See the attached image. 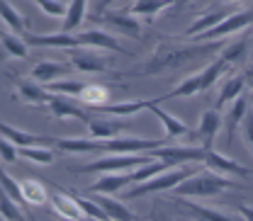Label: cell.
<instances>
[{"label": "cell", "instance_id": "cell-42", "mask_svg": "<svg viewBox=\"0 0 253 221\" xmlns=\"http://www.w3.org/2000/svg\"><path fill=\"white\" fill-rule=\"evenodd\" d=\"M30 221H39V219H37V217H34V214H30Z\"/></svg>", "mask_w": 253, "mask_h": 221}, {"label": "cell", "instance_id": "cell-37", "mask_svg": "<svg viewBox=\"0 0 253 221\" xmlns=\"http://www.w3.org/2000/svg\"><path fill=\"white\" fill-rule=\"evenodd\" d=\"M17 156L30 158L37 165H51L54 163V151L49 146H27V148H17Z\"/></svg>", "mask_w": 253, "mask_h": 221}, {"label": "cell", "instance_id": "cell-1", "mask_svg": "<svg viewBox=\"0 0 253 221\" xmlns=\"http://www.w3.org/2000/svg\"><path fill=\"white\" fill-rule=\"evenodd\" d=\"M224 41H207V44H195V41H175V39H163L154 46V51L139 61L134 68L125 73H117L122 78H139V75H168L192 61H200L205 56H212L221 51Z\"/></svg>", "mask_w": 253, "mask_h": 221}, {"label": "cell", "instance_id": "cell-12", "mask_svg": "<svg viewBox=\"0 0 253 221\" xmlns=\"http://www.w3.org/2000/svg\"><path fill=\"white\" fill-rule=\"evenodd\" d=\"M78 49H102V51H115V54H129L125 46L120 44V39L115 34H110L107 30H88L73 34Z\"/></svg>", "mask_w": 253, "mask_h": 221}, {"label": "cell", "instance_id": "cell-4", "mask_svg": "<svg viewBox=\"0 0 253 221\" xmlns=\"http://www.w3.org/2000/svg\"><path fill=\"white\" fill-rule=\"evenodd\" d=\"M154 163L149 153L144 156H117V153H107L102 158H95L85 165H71V173H90V175H105V173H126L134 170L139 165H149Z\"/></svg>", "mask_w": 253, "mask_h": 221}, {"label": "cell", "instance_id": "cell-32", "mask_svg": "<svg viewBox=\"0 0 253 221\" xmlns=\"http://www.w3.org/2000/svg\"><path fill=\"white\" fill-rule=\"evenodd\" d=\"M85 15H88V2H83V0L71 2V5H68V10H66V15H63L61 34H73V32L83 25Z\"/></svg>", "mask_w": 253, "mask_h": 221}, {"label": "cell", "instance_id": "cell-10", "mask_svg": "<svg viewBox=\"0 0 253 221\" xmlns=\"http://www.w3.org/2000/svg\"><path fill=\"white\" fill-rule=\"evenodd\" d=\"M131 122H134V119H115V117H105V114H93V112H88V119H85L83 124L88 126L90 139L105 141V139L122 136L126 131V126L131 124Z\"/></svg>", "mask_w": 253, "mask_h": 221}, {"label": "cell", "instance_id": "cell-16", "mask_svg": "<svg viewBox=\"0 0 253 221\" xmlns=\"http://www.w3.org/2000/svg\"><path fill=\"white\" fill-rule=\"evenodd\" d=\"M251 112V95H241V97H236L234 102H231V107H229V112L221 117V126H224V131H226V144H234V139H236V131H239V126L244 122V117Z\"/></svg>", "mask_w": 253, "mask_h": 221}, {"label": "cell", "instance_id": "cell-24", "mask_svg": "<svg viewBox=\"0 0 253 221\" xmlns=\"http://www.w3.org/2000/svg\"><path fill=\"white\" fill-rule=\"evenodd\" d=\"M126 173H105V175H100L93 185L88 187V192L90 194H102V197H112V194L122 192L126 185H131L129 178H126Z\"/></svg>", "mask_w": 253, "mask_h": 221}, {"label": "cell", "instance_id": "cell-25", "mask_svg": "<svg viewBox=\"0 0 253 221\" xmlns=\"http://www.w3.org/2000/svg\"><path fill=\"white\" fill-rule=\"evenodd\" d=\"M25 44L27 46H49V49H78V44H76V37L73 34H61V32H56V34H25Z\"/></svg>", "mask_w": 253, "mask_h": 221}, {"label": "cell", "instance_id": "cell-23", "mask_svg": "<svg viewBox=\"0 0 253 221\" xmlns=\"http://www.w3.org/2000/svg\"><path fill=\"white\" fill-rule=\"evenodd\" d=\"M51 144L63 153H102V141L88 136H59Z\"/></svg>", "mask_w": 253, "mask_h": 221}, {"label": "cell", "instance_id": "cell-8", "mask_svg": "<svg viewBox=\"0 0 253 221\" xmlns=\"http://www.w3.org/2000/svg\"><path fill=\"white\" fill-rule=\"evenodd\" d=\"M149 156H151V160L163 163L166 168H178V165L202 163L205 148H200V146H161L156 151H151Z\"/></svg>", "mask_w": 253, "mask_h": 221}, {"label": "cell", "instance_id": "cell-26", "mask_svg": "<svg viewBox=\"0 0 253 221\" xmlns=\"http://www.w3.org/2000/svg\"><path fill=\"white\" fill-rule=\"evenodd\" d=\"M93 202L107 214V219L110 221H139V217L126 207L125 202H120V199H115V197H102V194H95Z\"/></svg>", "mask_w": 253, "mask_h": 221}, {"label": "cell", "instance_id": "cell-30", "mask_svg": "<svg viewBox=\"0 0 253 221\" xmlns=\"http://www.w3.org/2000/svg\"><path fill=\"white\" fill-rule=\"evenodd\" d=\"M20 185V194H22V202H27L32 207H44L49 202V192H46V185L34 180V178H25L17 183Z\"/></svg>", "mask_w": 253, "mask_h": 221}, {"label": "cell", "instance_id": "cell-21", "mask_svg": "<svg viewBox=\"0 0 253 221\" xmlns=\"http://www.w3.org/2000/svg\"><path fill=\"white\" fill-rule=\"evenodd\" d=\"M105 27H110V30H117L120 34H126V37H141V22L139 20H134V17H129L125 10H105L100 17H97Z\"/></svg>", "mask_w": 253, "mask_h": 221}, {"label": "cell", "instance_id": "cell-14", "mask_svg": "<svg viewBox=\"0 0 253 221\" xmlns=\"http://www.w3.org/2000/svg\"><path fill=\"white\" fill-rule=\"evenodd\" d=\"M151 105H161L158 97L151 100H122V102H107L102 107H97L95 112L97 114H105V117H115V119H134L139 112L149 110Z\"/></svg>", "mask_w": 253, "mask_h": 221}, {"label": "cell", "instance_id": "cell-19", "mask_svg": "<svg viewBox=\"0 0 253 221\" xmlns=\"http://www.w3.org/2000/svg\"><path fill=\"white\" fill-rule=\"evenodd\" d=\"M49 112L54 119H81L85 122L88 119V110L78 102V100H71V97H63V95H51L49 93Z\"/></svg>", "mask_w": 253, "mask_h": 221}, {"label": "cell", "instance_id": "cell-13", "mask_svg": "<svg viewBox=\"0 0 253 221\" xmlns=\"http://www.w3.org/2000/svg\"><path fill=\"white\" fill-rule=\"evenodd\" d=\"M249 78H251V68H246V73H244V71H231V73H226L224 80H221V88H219V93H217V100H214V107H212V110L219 112L226 102H234L236 97H241L244 90L249 88Z\"/></svg>", "mask_w": 253, "mask_h": 221}, {"label": "cell", "instance_id": "cell-20", "mask_svg": "<svg viewBox=\"0 0 253 221\" xmlns=\"http://www.w3.org/2000/svg\"><path fill=\"white\" fill-rule=\"evenodd\" d=\"M183 204V209H188L190 219L192 221H244L241 217L231 214L229 209H221V207H207V204H200V202H192V199H178Z\"/></svg>", "mask_w": 253, "mask_h": 221}, {"label": "cell", "instance_id": "cell-31", "mask_svg": "<svg viewBox=\"0 0 253 221\" xmlns=\"http://www.w3.org/2000/svg\"><path fill=\"white\" fill-rule=\"evenodd\" d=\"M249 51H251V37H246V39H239V41H229V44H224L219 51V59L229 68L234 66V63H241L246 56H249Z\"/></svg>", "mask_w": 253, "mask_h": 221}, {"label": "cell", "instance_id": "cell-41", "mask_svg": "<svg viewBox=\"0 0 253 221\" xmlns=\"http://www.w3.org/2000/svg\"><path fill=\"white\" fill-rule=\"evenodd\" d=\"M0 160H5V163H15L17 160V148L10 141H5L2 136H0Z\"/></svg>", "mask_w": 253, "mask_h": 221}, {"label": "cell", "instance_id": "cell-43", "mask_svg": "<svg viewBox=\"0 0 253 221\" xmlns=\"http://www.w3.org/2000/svg\"><path fill=\"white\" fill-rule=\"evenodd\" d=\"M61 221H73V219H61ZM81 221H83V219H81Z\"/></svg>", "mask_w": 253, "mask_h": 221}, {"label": "cell", "instance_id": "cell-15", "mask_svg": "<svg viewBox=\"0 0 253 221\" xmlns=\"http://www.w3.org/2000/svg\"><path fill=\"white\" fill-rule=\"evenodd\" d=\"M231 15V5H214V7H210L207 12H202V15H197L192 22H190V27L183 32V39H197L200 34H205V32H210L212 27H217L224 17H229Z\"/></svg>", "mask_w": 253, "mask_h": 221}, {"label": "cell", "instance_id": "cell-22", "mask_svg": "<svg viewBox=\"0 0 253 221\" xmlns=\"http://www.w3.org/2000/svg\"><path fill=\"white\" fill-rule=\"evenodd\" d=\"M12 95H15V100H20L25 105H32V107H44L49 102L46 88L39 85V83H34V80H30V78H17Z\"/></svg>", "mask_w": 253, "mask_h": 221}, {"label": "cell", "instance_id": "cell-35", "mask_svg": "<svg viewBox=\"0 0 253 221\" xmlns=\"http://www.w3.org/2000/svg\"><path fill=\"white\" fill-rule=\"evenodd\" d=\"M0 44L2 49L15 56V59H30V46L25 44V37H17L12 32H0Z\"/></svg>", "mask_w": 253, "mask_h": 221}, {"label": "cell", "instance_id": "cell-40", "mask_svg": "<svg viewBox=\"0 0 253 221\" xmlns=\"http://www.w3.org/2000/svg\"><path fill=\"white\" fill-rule=\"evenodd\" d=\"M37 7L49 17H63L66 10H68V2H63V0H37Z\"/></svg>", "mask_w": 253, "mask_h": 221}, {"label": "cell", "instance_id": "cell-18", "mask_svg": "<svg viewBox=\"0 0 253 221\" xmlns=\"http://www.w3.org/2000/svg\"><path fill=\"white\" fill-rule=\"evenodd\" d=\"M0 136L5 141H10L15 148H27V146H49L51 144V136H42V134H30L20 126H12L7 122L0 119Z\"/></svg>", "mask_w": 253, "mask_h": 221}, {"label": "cell", "instance_id": "cell-29", "mask_svg": "<svg viewBox=\"0 0 253 221\" xmlns=\"http://www.w3.org/2000/svg\"><path fill=\"white\" fill-rule=\"evenodd\" d=\"M115 85H102V83H88L85 88H83V93L78 95V102L88 110H97V107H102V105H107L110 102V90H112Z\"/></svg>", "mask_w": 253, "mask_h": 221}, {"label": "cell", "instance_id": "cell-9", "mask_svg": "<svg viewBox=\"0 0 253 221\" xmlns=\"http://www.w3.org/2000/svg\"><path fill=\"white\" fill-rule=\"evenodd\" d=\"M202 163L207 165V170L217 173V175H224V178H251V168L234 160L231 156H224L214 148H207L205 151V158Z\"/></svg>", "mask_w": 253, "mask_h": 221}, {"label": "cell", "instance_id": "cell-36", "mask_svg": "<svg viewBox=\"0 0 253 221\" xmlns=\"http://www.w3.org/2000/svg\"><path fill=\"white\" fill-rule=\"evenodd\" d=\"M85 85H88L85 80H71V78H66V80L49 83V85H44V88H46V93H51V95H63V97L78 100V95L83 93V88H85Z\"/></svg>", "mask_w": 253, "mask_h": 221}, {"label": "cell", "instance_id": "cell-3", "mask_svg": "<svg viewBox=\"0 0 253 221\" xmlns=\"http://www.w3.org/2000/svg\"><path fill=\"white\" fill-rule=\"evenodd\" d=\"M197 168L195 165H178V168H166L163 173H158L154 178H149L146 183L136 185V187L126 189L125 197L126 199H139L144 194H154V192H168V189H175L180 183H185L190 175H195Z\"/></svg>", "mask_w": 253, "mask_h": 221}, {"label": "cell", "instance_id": "cell-11", "mask_svg": "<svg viewBox=\"0 0 253 221\" xmlns=\"http://www.w3.org/2000/svg\"><path fill=\"white\" fill-rule=\"evenodd\" d=\"M221 129V112L217 110H205L200 114V122H197V129L190 131V141L200 144V148H214V139Z\"/></svg>", "mask_w": 253, "mask_h": 221}, {"label": "cell", "instance_id": "cell-5", "mask_svg": "<svg viewBox=\"0 0 253 221\" xmlns=\"http://www.w3.org/2000/svg\"><path fill=\"white\" fill-rule=\"evenodd\" d=\"M161 146H166V139H144V136H131L122 134L115 139L102 141V153H117V156H144L151 153Z\"/></svg>", "mask_w": 253, "mask_h": 221}, {"label": "cell", "instance_id": "cell-2", "mask_svg": "<svg viewBox=\"0 0 253 221\" xmlns=\"http://www.w3.org/2000/svg\"><path fill=\"white\" fill-rule=\"evenodd\" d=\"M226 189H244V183L217 175L212 170H197L195 175H190L185 183L175 187V194L178 199H210V197L224 194Z\"/></svg>", "mask_w": 253, "mask_h": 221}, {"label": "cell", "instance_id": "cell-44", "mask_svg": "<svg viewBox=\"0 0 253 221\" xmlns=\"http://www.w3.org/2000/svg\"><path fill=\"white\" fill-rule=\"evenodd\" d=\"M0 221H2V217H0Z\"/></svg>", "mask_w": 253, "mask_h": 221}, {"label": "cell", "instance_id": "cell-39", "mask_svg": "<svg viewBox=\"0 0 253 221\" xmlns=\"http://www.w3.org/2000/svg\"><path fill=\"white\" fill-rule=\"evenodd\" d=\"M0 217H2V221H27L20 204H15L2 189H0Z\"/></svg>", "mask_w": 253, "mask_h": 221}, {"label": "cell", "instance_id": "cell-38", "mask_svg": "<svg viewBox=\"0 0 253 221\" xmlns=\"http://www.w3.org/2000/svg\"><path fill=\"white\" fill-rule=\"evenodd\" d=\"M163 170H166V165H163V163H158V160H154V163H149V165H139V168L129 170V173H126V178H129V183L141 185V183H146L149 178H154V175L163 173Z\"/></svg>", "mask_w": 253, "mask_h": 221}, {"label": "cell", "instance_id": "cell-17", "mask_svg": "<svg viewBox=\"0 0 253 221\" xmlns=\"http://www.w3.org/2000/svg\"><path fill=\"white\" fill-rule=\"evenodd\" d=\"M68 73H71V66L56 59H42L30 68L32 80L39 85H49V83H56L59 78H68Z\"/></svg>", "mask_w": 253, "mask_h": 221}, {"label": "cell", "instance_id": "cell-33", "mask_svg": "<svg viewBox=\"0 0 253 221\" xmlns=\"http://www.w3.org/2000/svg\"><path fill=\"white\" fill-rule=\"evenodd\" d=\"M49 202H51V209H54V214L59 217V219H73V221H81L83 219V214H81V209L76 207V202L71 199V197H66V194H49Z\"/></svg>", "mask_w": 253, "mask_h": 221}, {"label": "cell", "instance_id": "cell-7", "mask_svg": "<svg viewBox=\"0 0 253 221\" xmlns=\"http://www.w3.org/2000/svg\"><path fill=\"white\" fill-rule=\"evenodd\" d=\"M115 59L110 54L95 51V49H68V66L81 73H105L112 71Z\"/></svg>", "mask_w": 253, "mask_h": 221}, {"label": "cell", "instance_id": "cell-28", "mask_svg": "<svg viewBox=\"0 0 253 221\" xmlns=\"http://www.w3.org/2000/svg\"><path fill=\"white\" fill-rule=\"evenodd\" d=\"M168 7H170V2H163V0H136V2H131V5L126 7L125 12L129 17L139 20V22H141V20L151 22L158 12H163V10H168Z\"/></svg>", "mask_w": 253, "mask_h": 221}, {"label": "cell", "instance_id": "cell-6", "mask_svg": "<svg viewBox=\"0 0 253 221\" xmlns=\"http://www.w3.org/2000/svg\"><path fill=\"white\" fill-rule=\"evenodd\" d=\"M251 17H253V10H251V5H246V7H241V10L231 12L229 17H224L217 27H212L210 32L200 34V37H197V39H192V41H195V44H205V41L224 39V37H229V34H234V32L249 30V27H251Z\"/></svg>", "mask_w": 253, "mask_h": 221}, {"label": "cell", "instance_id": "cell-34", "mask_svg": "<svg viewBox=\"0 0 253 221\" xmlns=\"http://www.w3.org/2000/svg\"><path fill=\"white\" fill-rule=\"evenodd\" d=\"M0 22H5V27H10V32L17 34V37L27 34V25H25L22 12L10 2H0Z\"/></svg>", "mask_w": 253, "mask_h": 221}, {"label": "cell", "instance_id": "cell-27", "mask_svg": "<svg viewBox=\"0 0 253 221\" xmlns=\"http://www.w3.org/2000/svg\"><path fill=\"white\" fill-rule=\"evenodd\" d=\"M154 114H156L158 119H161V124H163V129H166V141H170V139H178V136H190V129L183 119H178L175 114H170V112H166L161 105H151L149 107Z\"/></svg>", "mask_w": 253, "mask_h": 221}]
</instances>
